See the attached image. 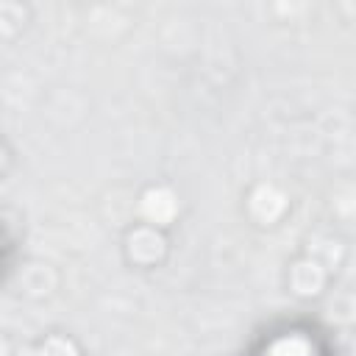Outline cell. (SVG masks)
Wrapping results in <instances>:
<instances>
[{
    "label": "cell",
    "instance_id": "cell-1",
    "mask_svg": "<svg viewBox=\"0 0 356 356\" xmlns=\"http://www.w3.org/2000/svg\"><path fill=\"white\" fill-rule=\"evenodd\" d=\"M273 356H306V345L298 339H284L273 348Z\"/></svg>",
    "mask_w": 356,
    "mask_h": 356
}]
</instances>
